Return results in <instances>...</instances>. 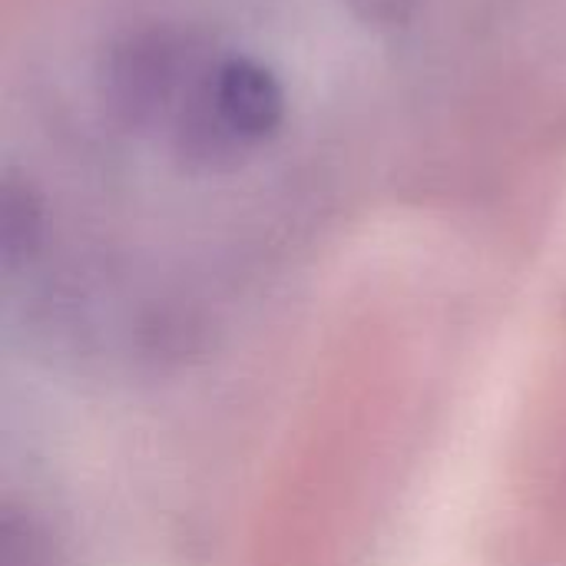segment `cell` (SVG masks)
<instances>
[{"label":"cell","instance_id":"obj_4","mask_svg":"<svg viewBox=\"0 0 566 566\" xmlns=\"http://www.w3.org/2000/svg\"><path fill=\"white\" fill-rule=\"evenodd\" d=\"M342 3H348V10H352L355 17H361V20H368V23L388 27V23L408 20L421 0H342Z\"/></svg>","mask_w":566,"mask_h":566},{"label":"cell","instance_id":"obj_3","mask_svg":"<svg viewBox=\"0 0 566 566\" xmlns=\"http://www.w3.org/2000/svg\"><path fill=\"white\" fill-rule=\"evenodd\" d=\"M3 566H60L46 534L13 511L3 517Z\"/></svg>","mask_w":566,"mask_h":566},{"label":"cell","instance_id":"obj_2","mask_svg":"<svg viewBox=\"0 0 566 566\" xmlns=\"http://www.w3.org/2000/svg\"><path fill=\"white\" fill-rule=\"evenodd\" d=\"M206 56L209 50L169 27L129 33L109 50L106 96L129 126L169 129Z\"/></svg>","mask_w":566,"mask_h":566},{"label":"cell","instance_id":"obj_1","mask_svg":"<svg viewBox=\"0 0 566 566\" xmlns=\"http://www.w3.org/2000/svg\"><path fill=\"white\" fill-rule=\"evenodd\" d=\"M285 123L282 80L255 56H206L172 123V153L199 172H229L252 159Z\"/></svg>","mask_w":566,"mask_h":566}]
</instances>
